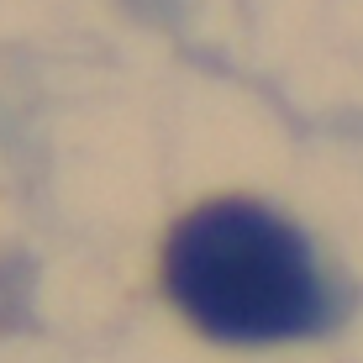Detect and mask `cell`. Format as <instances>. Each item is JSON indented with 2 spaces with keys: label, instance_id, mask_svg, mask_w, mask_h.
Returning <instances> with one entry per match:
<instances>
[{
  "label": "cell",
  "instance_id": "cell-1",
  "mask_svg": "<svg viewBox=\"0 0 363 363\" xmlns=\"http://www.w3.org/2000/svg\"><path fill=\"white\" fill-rule=\"evenodd\" d=\"M158 274L174 311L227 347L295 342L332 321V290L306 232L242 195L174 221Z\"/></svg>",
  "mask_w": 363,
  "mask_h": 363
}]
</instances>
